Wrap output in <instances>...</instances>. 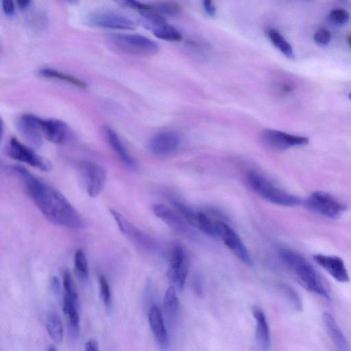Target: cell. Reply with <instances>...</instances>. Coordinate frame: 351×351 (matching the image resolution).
Listing matches in <instances>:
<instances>
[{
    "mask_svg": "<svg viewBox=\"0 0 351 351\" xmlns=\"http://www.w3.org/2000/svg\"><path fill=\"white\" fill-rule=\"evenodd\" d=\"M65 1L67 3L70 4V5H78V3L80 2V0H65Z\"/></svg>",
    "mask_w": 351,
    "mask_h": 351,
    "instance_id": "obj_40",
    "label": "cell"
},
{
    "mask_svg": "<svg viewBox=\"0 0 351 351\" xmlns=\"http://www.w3.org/2000/svg\"><path fill=\"white\" fill-rule=\"evenodd\" d=\"M247 182L256 193L274 205L294 207L302 203V200L300 198L276 186L259 173H249L247 175Z\"/></svg>",
    "mask_w": 351,
    "mask_h": 351,
    "instance_id": "obj_3",
    "label": "cell"
},
{
    "mask_svg": "<svg viewBox=\"0 0 351 351\" xmlns=\"http://www.w3.org/2000/svg\"><path fill=\"white\" fill-rule=\"evenodd\" d=\"M37 122L42 134L49 142L55 144H63L70 138V128L62 121L38 117Z\"/></svg>",
    "mask_w": 351,
    "mask_h": 351,
    "instance_id": "obj_14",
    "label": "cell"
},
{
    "mask_svg": "<svg viewBox=\"0 0 351 351\" xmlns=\"http://www.w3.org/2000/svg\"><path fill=\"white\" fill-rule=\"evenodd\" d=\"M3 9L6 15L12 17L15 13L13 0H3Z\"/></svg>",
    "mask_w": 351,
    "mask_h": 351,
    "instance_id": "obj_35",
    "label": "cell"
},
{
    "mask_svg": "<svg viewBox=\"0 0 351 351\" xmlns=\"http://www.w3.org/2000/svg\"><path fill=\"white\" fill-rule=\"evenodd\" d=\"M8 170L23 179L28 195L48 221L69 229L84 227L81 215L57 189L34 177L25 167L14 165Z\"/></svg>",
    "mask_w": 351,
    "mask_h": 351,
    "instance_id": "obj_1",
    "label": "cell"
},
{
    "mask_svg": "<svg viewBox=\"0 0 351 351\" xmlns=\"http://www.w3.org/2000/svg\"><path fill=\"white\" fill-rule=\"evenodd\" d=\"M282 290H283L288 299L290 300V302L293 304L294 308L297 310H301L302 308V302L297 293L290 286L286 285L282 286Z\"/></svg>",
    "mask_w": 351,
    "mask_h": 351,
    "instance_id": "obj_33",
    "label": "cell"
},
{
    "mask_svg": "<svg viewBox=\"0 0 351 351\" xmlns=\"http://www.w3.org/2000/svg\"><path fill=\"white\" fill-rule=\"evenodd\" d=\"M38 117L32 114H24L18 119L17 128L30 147L40 148L43 145V135L37 122Z\"/></svg>",
    "mask_w": 351,
    "mask_h": 351,
    "instance_id": "obj_13",
    "label": "cell"
},
{
    "mask_svg": "<svg viewBox=\"0 0 351 351\" xmlns=\"http://www.w3.org/2000/svg\"><path fill=\"white\" fill-rule=\"evenodd\" d=\"M268 37L276 48L290 60L295 58L293 48L277 30L270 28L268 30Z\"/></svg>",
    "mask_w": 351,
    "mask_h": 351,
    "instance_id": "obj_25",
    "label": "cell"
},
{
    "mask_svg": "<svg viewBox=\"0 0 351 351\" xmlns=\"http://www.w3.org/2000/svg\"><path fill=\"white\" fill-rule=\"evenodd\" d=\"M314 39L318 45L327 46L332 39V33L328 30L320 28L315 33Z\"/></svg>",
    "mask_w": 351,
    "mask_h": 351,
    "instance_id": "obj_34",
    "label": "cell"
},
{
    "mask_svg": "<svg viewBox=\"0 0 351 351\" xmlns=\"http://www.w3.org/2000/svg\"><path fill=\"white\" fill-rule=\"evenodd\" d=\"M98 344L96 340L88 341L85 344V350L89 351L98 350Z\"/></svg>",
    "mask_w": 351,
    "mask_h": 351,
    "instance_id": "obj_38",
    "label": "cell"
},
{
    "mask_svg": "<svg viewBox=\"0 0 351 351\" xmlns=\"http://www.w3.org/2000/svg\"><path fill=\"white\" fill-rule=\"evenodd\" d=\"M110 211L118 225L119 229L125 235L128 236L135 243L139 244L145 249L148 251H154L156 249V245L150 237L135 227L116 210L111 209Z\"/></svg>",
    "mask_w": 351,
    "mask_h": 351,
    "instance_id": "obj_15",
    "label": "cell"
},
{
    "mask_svg": "<svg viewBox=\"0 0 351 351\" xmlns=\"http://www.w3.org/2000/svg\"><path fill=\"white\" fill-rule=\"evenodd\" d=\"M74 264L78 275L82 278H86L89 276L87 259L83 251L78 249L74 255Z\"/></svg>",
    "mask_w": 351,
    "mask_h": 351,
    "instance_id": "obj_29",
    "label": "cell"
},
{
    "mask_svg": "<svg viewBox=\"0 0 351 351\" xmlns=\"http://www.w3.org/2000/svg\"><path fill=\"white\" fill-rule=\"evenodd\" d=\"M348 98H349V99H350V100H351V93H350V94H349Z\"/></svg>",
    "mask_w": 351,
    "mask_h": 351,
    "instance_id": "obj_43",
    "label": "cell"
},
{
    "mask_svg": "<svg viewBox=\"0 0 351 351\" xmlns=\"http://www.w3.org/2000/svg\"><path fill=\"white\" fill-rule=\"evenodd\" d=\"M204 7L207 13L211 17H213L216 13V9L213 5L212 0H203Z\"/></svg>",
    "mask_w": 351,
    "mask_h": 351,
    "instance_id": "obj_36",
    "label": "cell"
},
{
    "mask_svg": "<svg viewBox=\"0 0 351 351\" xmlns=\"http://www.w3.org/2000/svg\"><path fill=\"white\" fill-rule=\"evenodd\" d=\"M262 139L266 146L275 150H285L294 147L305 146L309 144V138L288 134L274 129H267L262 133Z\"/></svg>",
    "mask_w": 351,
    "mask_h": 351,
    "instance_id": "obj_11",
    "label": "cell"
},
{
    "mask_svg": "<svg viewBox=\"0 0 351 351\" xmlns=\"http://www.w3.org/2000/svg\"><path fill=\"white\" fill-rule=\"evenodd\" d=\"M349 13L344 9H334L330 14V19L338 25H344L348 21Z\"/></svg>",
    "mask_w": 351,
    "mask_h": 351,
    "instance_id": "obj_32",
    "label": "cell"
},
{
    "mask_svg": "<svg viewBox=\"0 0 351 351\" xmlns=\"http://www.w3.org/2000/svg\"><path fill=\"white\" fill-rule=\"evenodd\" d=\"M32 148H33L26 146L17 138L13 137L10 139L6 146V153L13 160L26 163L39 170H51L52 165L50 161L40 156L37 152H34Z\"/></svg>",
    "mask_w": 351,
    "mask_h": 351,
    "instance_id": "obj_7",
    "label": "cell"
},
{
    "mask_svg": "<svg viewBox=\"0 0 351 351\" xmlns=\"http://www.w3.org/2000/svg\"><path fill=\"white\" fill-rule=\"evenodd\" d=\"M79 297L77 292L64 293L63 312L68 318L70 334L78 336L80 332Z\"/></svg>",
    "mask_w": 351,
    "mask_h": 351,
    "instance_id": "obj_18",
    "label": "cell"
},
{
    "mask_svg": "<svg viewBox=\"0 0 351 351\" xmlns=\"http://www.w3.org/2000/svg\"><path fill=\"white\" fill-rule=\"evenodd\" d=\"M148 319L155 340L163 350H166L169 346V335L165 327L162 313L158 306H151L149 310Z\"/></svg>",
    "mask_w": 351,
    "mask_h": 351,
    "instance_id": "obj_19",
    "label": "cell"
},
{
    "mask_svg": "<svg viewBox=\"0 0 351 351\" xmlns=\"http://www.w3.org/2000/svg\"><path fill=\"white\" fill-rule=\"evenodd\" d=\"M88 25L104 29L133 30L137 24L130 18L113 12H96L89 15L86 18Z\"/></svg>",
    "mask_w": 351,
    "mask_h": 351,
    "instance_id": "obj_8",
    "label": "cell"
},
{
    "mask_svg": "<svg viewBox=\"0 0 351 351\" xmlns=\"http://www.w3.org/2000/svg\"><path fill=\"white\" fill-rule=\"evenodd\" d=\"M18 7L21 9H26L30 5L31 0H16Z\"/></svg>",
    "mask_w": 351,
    "mask_h": 351,
    "instance_id": "obj_39",
    "label": "cell"
},
{
    "mask_svg": "<svg viewBox=\"0 0 351 351\" xmlns=\"http://www.w3.org/2000/svg\"><path fill=\"white\" fill-rule=\"evenodd\" d=\"M104 131L108 144L118 158L120 159V160L129 169H133V170L136 169V161L129 154L128 150L125 148L118 134L109 127H105Z\"/></svg>",
    "mask_w": 351,
    "mask_h": 351,
    "instance_id": "obj_21",
    "label": "cell"
},
{
    "mask_svg": "<svg viewBox=\"0 0 351 351\" xmlns=\"http://www.w3.org/2000/svg\"><path fill=\"white\" fill-rule=\"evenodd\" d=\"M39 74L41 77L48 78V79H53L59 80L67 83L72 84L76 87L86 90L87 85L84 81L75 76L70 75V74L63 73V72L58 71L52 68H43L39 72Z\"/></svg>",
    "mask_w": 351,
    "mask_h": 351,
    "instance_id": "obj_23",
    "label": "cell"
},
{
    "mask_svg": "<svg viewBox=\"0 0 351 351\" xmlns=\"http://www.w3.org/2000/svg\"><path fill=\"white\" fill-rule=\"evenodd\" d=\"M217 237L223 240L238 259L247 265H253V259L239 235L224 221H217Z\"/></svg>",
    "mask_w": 351,
    "mask_h": 351,
    "instance_id": "obj_9",
    "label": "cell"
},
{
    "mask_svg": "<svg viewBox=\"0 0 351 351\" xmlns=\"http://www.w3.org/2000/svg\"><path fill=\"white\" fill-rule=\"evenodd\" d=\"M322 320H323L326 331H327L332 342H334L337 348L340 350H350L348 340H347L340 326L337 323L336 320L335 319L334 316L330 313L324 312L323 316H322Z\"/></svg>",
    "mask_w": 351,
    "mask_h": 351,
    "instance_id": "obj_22",
    "label": "cell"
},
{
    "mask_svg": "<svg viewBox=\"0 0 351 351\" xmlns=\"http://www.w3.org/2000/svg\"><path fill=\"white\" fill-rule=\"evenodd\" d=\"M46 328L50 338L56 344L63 340V326L61 320L55 312H50L46 320Z\"/></svg>",
    "mask_w": 351,
    "mask_h": 351,
    "instance_id": "obj_24",
    "label": "cell"
},
{
    "mask_svg": "<svg viewBox=\"0 0 351 351\" xmlns=\"http://www.w3.org/2000/svg\"><path fill=\"white\" fill-rule=\"evenodd\" d=\"M305 205L313 212L331 220L340 218L347 209L346 206L334 195L322 191L312 193Z\"/></svg>",
    "mask_w": 351,
    "mask_h": 351,
    "instance_id": "obj_5",
    "label": "cell"
},
{
    "mask_svg": "<svg viewBox=\"0 0 351 351\" xmlns=\"http://www.w3.org/2000/svg\"><path fill=\"white\" fill-rule=\"evenodd\" d=\"M152 211L158 218L166 224L173 231L186 237H195V233L193 231V230L189 227V224L178 211H175L163 204L155 205L153 206Z\"/></svg>",
    "mask_w": 351,
    "mask_h": 351,
    "instance_id": "obj_12",
    "label": "cell"
},
{
    "mask_svg": "<svg viewBox=\"0 0 351 351\" xmlns=\"http://www.w3.org/2000/svg\"><path fill=\"white\" fill-rule=\"evenodd\" d=\"M314 261L340 283H347L350 277L344 261L337 256L316 254Z\"/></svg>",
    "mask_w": 351,
    "mask_h": 351,
    "instance_id": "obj_17",
    "label": "cell"
},
{
    "mask_svg": "<svg viewBox=\"0 0 351 351\" xmlns=\"http://www.w3.org/2000/svg\"><path fill=\"white\" fill-rule=\"evenodd\" d=\"M48 350H56V348L55 347H54V348H52V347H49V348L48 349Z\"/></svg>",
    "mask_w": 351,
    "mask_h": 351,
    "instance_id": "obj_42",
    "label": "cell"
},
{
    "mask_svg": "<svg viewBox=\"0 0 351 351\" xmlns=\"http://www.w3.org/2000/svg\"><path fill=\"white\" fill-rule=\"evenodd\" d=\"M152 7L161 15L170 16V17H175L179 15L181 12L179 5L174 2L169 1V0L157 2L152 5Z\"/></svg>",
    "mask_w": 351,
    "mask_h": 351,
    "instance_id": "obj_28",
    "label": "cell"
},
{
    "mask_svg": "<svg viewBox=\"0 0 351 351\" xmlns=\"http://www.w3.org/2000/svg\"><path fill=\"white\" fill-rule=\"evenodd\" d=\"M180 137L177 133L165 131L155 135L149 143V150L159 157L168 156L178 150Z\"/></svg>",
    "mask_w": 351,
    "mask_h": 351,
    "instance_id": "obj_16",
    "label": "cell"
},
{
    "mask_svg": "<svg viewBox=\"0 0 351 351\" xmlns=\"http://www.w3.org/2000/svg\"><path fill=\"white\" fill-rule=\"evenodd\" d=\"M344 1H345V0H344Z\"/></svg>",
    "mask_w": 351,
    "mask_h": 351,
    "instance_id": "obj_44",
    "label": "cell"
},
{
    "mask_svg": "<svg viewBox=\"0 0 351 351\" xmlns=\"http://www.w3.org/2000/svg\"><path fill=\"white\" fill-rule=\"evenodd\" d=\"M163 308L165 313L170 318H175L178 314L179 300L174 286H171L165 292Z\"/></svg>",
    "mask_w": 351,
    "mask_h": 351,
    "instance_id": "obj_26",
    "label": "cell"
},
{
    "mask_svg": "<svg viewBox=\"0 0 351 351\" xmlns=\"http://www.w3.org/2000/svg\"><path fill=\"white\" fill-rule=\"evenodd\" d=\"M188 271L189 259L186 252L180 246H175L171 252L168 277L175 288L183 290Z\"/></svg>",
    "mask_w": 351,
    "mask_h": 351,
    "instance_id": "obj_10",
    "label": "cell"
},
{
    "mask_svg": "<svg viewBox=\"0 0 351 351\" xmlns=\"http://www.w3.org/2000/svg\"><path fill=\"white\" fill-rule=\"evenodd\" d=\"M348 42L349 46H350L351 47V35L349 36V37H348Z\"/></svg>",
    "mask_w": 351,
    "mask_h": 351,
    "instance_id": "obj_41",
    "label": "cell"
},
{
    "mask_svg": "<svg viewBox=\"0 0 351 351\" xmlns=\"http://www.w3.org/2000/svg\"><path fill=\"white\" fill-rule=\"evenodd\" d=\"M279 255L306 290L328 301L332 300L330 291L323 278L303 256L288 249H280Z\"/></svg>",
    "mask_w": 351,
    "mask_h": 351,
    "instance_id": "obj_2",
    "label": "cell"
},
{
    "mask_svg": "<svg viewBox=\"0 0 351 351\" xmlns=\"http://www.w3.org/2000/svg\"><path fill=\"white\" fill-rule=\"evenodd\" d=\"M108 41L116 49L125 54L139 56H152L158 53V45L145 36L135 34H113Z\"/></svg>",
    "mask_w": 351,
    "mask_h": 351,
    "instance_id": "obj_4",
    "label": "cell"
},
{
    "mask_svg": "<svg viewBox=\"0 0 351 351\" xmlns=\"http://www.w3.org/2000/svg\"><path fill=\"white\" fill-rule=\"evenodd\" d=\"M80 180L90 197L98 196L104 189L107 173L101 165L91 161H80L77 164Z\"/></svg>",
    "mask_w": 351,
    "mask_h": 351,
    "instance_id": "obj_6",
    "label": "cell"
},
{
    "mask_svg": "<svg viewBox=\"0 0 351 351\" xmlns=\"http://www.w3.org/2000/svg\"><path fill=\"white\" fill-rule=\"evenodd\" d=\"M151 31L155 37L165 41L178 42L183 39L179 30L167 23L156 26Z\"/></svg>",
    "mask_w": 351,
    "mask_h": 351,
    "instance_id": "obj_27",
    "label": "cell"
},
{
    "mask_svg": "<svg viewBox=\"0 0 351 351\" xmlns=\"http://www.w3.org/2000/svg\"><path fill=\"white\" fill-rule=\"evenodd\" d=\"M99 283H100V294L103 302H104L106 308H110L112 304V297L109 284H108L106 277L103 275L100 276Z\"/></svg>",
    "mask_w": 351,
    "mask_h": 351,
    "instance_id": "obj_30",
    "label": "cell"
},
{
    "mask_svg": "<svg viewBox=\"0 0 351 351\" xmlns=\"http://www.w3.org/2000/svg\"><path fill=\"white\" fill-rule=\"evenodd\" d=\"M114 3L126 9L135 10L139 12L150 9L151 5L141 3L139 0H112Z\"/></svg>",
    "mask_w": 351,
    "mask_h": 351,
    "instance_id": "obj_31",
    "label": "cell"
},
{
    "mask_svg": "<svg viewBox=\"0 0 351 351\" xmlns=\"http://www.w3.org/2000/svg\"><path fill=\"white\" fill-rule=\"evenodd\" d=\"M51 288L52 290L55 294H58L60 292V283L59 278L56 277V276H53L51 279Z\"/></svg>",
    "mask_w": 351,
    "mask_h": 351,
    "instance_id": "obj_37",
    "label": "cell"
},
{
    "mask_svg": "<svg viewBox=\"0 0 351 351\" xmlns=\"http://www.w3.org/2000/svg\"><path fill=\"white\" fill-rule=\"evenodd\" d=\"M252 314L256 320V340L262 350H268L271 346L269 325L265 312L258 306H253Z\"/></svg>",
    "mask_w": 351,
    "mask_h": 351,
    "instance_id": "obj_20",
    "label": "cell"
}]
</instances>
